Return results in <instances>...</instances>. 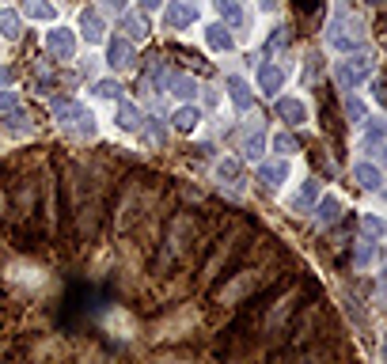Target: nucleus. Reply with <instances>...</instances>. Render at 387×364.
<instances>
[{"mask_svg":"<svg viewBox=\"0 0 387 364\" xmlns=\"http://www.w3.org/2000/svg\"><path fill=\"white\" fill-rule=\"evenodd\" d=\"M38 197H42V182H35L31 175L12 182V213L23 220V228H31L38 220Z\"/></svg>","mask_w":387,"mask_h":364,"instance_id":"nucleus-4","label":"nucleus"},{"mask_svg":"<svg viewBox=\"0 0 387 364\" xmlns=\"http://www.w3.org/2000/svg\"><path fill=\"white\" fill-rule=\"evenodd\" d=\"M95 95L99 99H121V84L118 80H99L95 84Z\"/></svg>","mask_w":387,"mask_h":364,"instance_id":"nucleus-32","label":"nucleus"},{"mask_svg":"<svg viewBox=\"0 0 387 364\" xmlns=\"http://www.w3.org/2000/svg\"><path fill=\"white\" fill-rule=\"evenodd\" d=\"M315 197H319V182H304V190L293 197V209H296V213H304V209L312 205Z\"/></svg>","mask_w":387,"mask_h":364,"instance_id":"nucleus-26","label":"nucleus"},{"mask_svg":"<svg viewBox=\"0 0 387 364\" xmlns=\"http://www.w3.org/2000/svg\"><path fill=\"white\" fill-rule=\"evenodd\" d=\"M361 126L369 129V137H364V140H369V148H372V152H380V148H383V121H380V118H372V121H361Z\"/></svg>","mask_w":387,"mask_h":364,"instance_id":"nucleus-25","label":"nucleus"},{"mask_svg":"<svg viewBox=\"0 0 387 364\" xmlns=\"http://www.w3.org/2000/svg\"><path fill=\"white\" fill-rule=\"evenodd\" d=\"M262 152H266V137L262 133H254L251 140H247V148H243V156H251V160H258Z\"/></svg>","mask_w":387,"mask_h":364,"instance_id":"nucleus-33","label":"nucleus"},{"mask_svg":"<svg viewBox=\"0 0 387 364\" xmlns=\"http://www.w3.org/2000/svg\"><path fill=\"white\" fill-rule=\"evenodd\" d=\"M285 42H289V31H285V27H278V31H273V35H270V42H266V57H270L273 50H281Z\"/></svg>","mask_w":387,"mask_h":364,"instance_id":"nucleus-35","label":"nucleus"},{"mask_svg":"<svg viewBox=\"0 0 387 364\" xmlns=\"http://www.w3.org/2000/svg\"><path fill=\"white\" fill-rule=\"evenodd\" d=\"M364 42V23L353 16H338L330 23V35H327V46L338 50V53H357V46Z\"/></svg>","mask_w":387,"mask_h":364,"instance_id":"nucleus-5","label":"nucleus"},{"mask_svg":"<svg viewBox=\"0 0 387 364\" xmlns=\"http://www.w3.org/2000/svg\"><path fill=\"white\" fill-rule=\"evenodd\" d=\"M369 76H372V57H357V53H353L349 61L338 65V84L349 87V92H353V87H361Z\"/></svg>","mask_w":387,"mask_h":364,"instance_id":"nucleus-8","label":"nucleus"},{"mask_svg":"<svg viewBox=\"0 0 387 364\" xmlns=\"http://www.w3.org/2000/svg\"><path fill=\"white\" fill-rule=\"evenodd\" d=\"M19 31H23V19H19V12L4 8V12H0V35H4V38H19Z\"/></svg>","mask_w":387,"mask_h":364,"instance_id":"nucleus-23","label":"nucleus"},{"mask_svg":"<svg viewBox=\"0 0 387 364\" xmlns=\"http://www.w3.org/2000/svg\"><path fill=\"white\" fill-rule=\"evenodd\" d=\"M114 121H118L121 129H129V133H133V129L141 126V110H137L133 103H121V106H118V118H114Z\"/></svg>","mask_w":387,"mask_h":364,"instance_id":"nucleus-24","label":"nucleus"},{"mask_svg":"<svg viewBox=\"0 0 387 364\" xmlns=\"http://www.w3.org/2000/svg\"><path fill=\"white\" fill-rule=\"evenodd\" d=\"M163 87H168L171 95H179V99H190L197 92V84L190 80V76H179V72H171L168 80H163Z\"/></svg>","mask_w":387,"mask_h":364,"instance_id":"nucleus-21","label":"nucleus"},{"mask_svg":"<svg viewBox=\"0 0 387 364\" xmlns=\"http://www.w3.org/2000/svg\"><path fill=\"white\" fill-rule=\"evenodd\" d=\"M338 216H342V202H338V197H319V202H315V220H319V224H338Z\"/></svg>","mask_w":387,"mask_h":364,"instance_id":"nucleus-16","label":"nucleus"},{"mask_svg":"<svg viewBox=\"0 0 387 364\" xmlns=\"http://www.w3.org/2000/svg\"><path fill=\"white\" fill-rule=\"evenodd\" d=\"M19 12H23L27 19H53V4L50 0H23Z\"/></svg>","mask_w":387,"mask_h":364,"instance_id":"nucleus-22","label":"nucleus"},{"mask_svg":"<svg viewBox=\"0 0 387 364\" xmlns=\"http://www.w3.org/2000/svg\"><path fill=\"white\" fill-rule=\"evenodd\" d=\"M281 84H285V72L278 69V65H262V69H258V87H262V92H266V95H273V92H281Z\"/></svg>","mask_w":387,"mask_h":364,"instance_id":"nucleus-17","label":"nucleus"},{"mask_svg":"<svg viewBox=\"0 0 387 364\" xmlns=\"http://www.w3.org/2000/svg\"><path fill=\"white\" fill-rule=\"evenodd\" d=\"M353 179H357V186L361 190H369V194H376L383 186V175H380L376 163H357V167H353Z\"/></svg>","mask_w":387,"mask_h":364,"instance_id":"nucleus-14","label":"nucleus"},{"mask_svg":"<svg viewBox=\"0 0 387 364\" xmlns=\"http://www.w3.org/2000/svg\"><path fill=\"white\" fill-rule=\"evenodd\" d=\"M369 4H372V8H383V0H369Z\"/></svg>","mask_w":387,"mask_h":364,"instance_id":"nucleus-45","label":"nucleus"},{"mask_svg":"<svg viewBox=\"0 0 387 364\" xmlns=\"http://www.w3.org/2000/svg\"><path fill=\"white\" fill-rule=\"evenodd\" d=\"M19 129H23V133H27V129H31V121H27V114H16V118H12V133H19Z\"/></svg>","mask_w":387,"mask_h":364,"instance_id":"nucleus-39","label":"nucleus"},{"mask_svg":"<svg viewBox=\"0 0 387 364\" xmlns=\"http://www.w3.org/2000/svg\"><path fill=\"white\" fill-rule=\"evenodd\" d=\"M372 99H376V103H383V99H387V92H383V80H372Z\"/></svg>","mask_w":387,"mask_h":364,"instance_id":"nucleus-40","label":"nucleus"},{"mask_svg":"<svg viewBox=\"0 0 387 364\" xmlns=\"http://www.w3.org/2000/svg\"><path fill=\"white\" fill-rule=\"evenodd\" d=\"M342 110H346V118L353 121V126H361V121H364V103H361L357 95H349L346 103H342Z\"/></svg>","mask_w":387,"mask_h":364,"instance_id":"nucleus-28","label":"nucleus"},{"mask_svg":"<svg viewBox=\"0 0 387 364\" xmlns=\"http://www.w3.org/2000/svg\"><path fill=\"white\" fill-rule=\"evenodd\" d=\"M121 27L129 31V38H148V19L145 16H126L121 19Z\"/></svg>","mask_w":387,"mask_h":364,"instance_id":"nucleus-27","label":"nucleus"},{"mask_svg":"<svg viewBox=\"0 0 387 364\" xmlns=\"http://www.w3.org/2000/svg\"><path fill=\"white\" fill-rule=\"evenodd\" d=\"M217 175L224 182H239V175H243V167H239V160H220V167H217Z\"/></svg>","mask_w":387,"mask_h":364,"instance_id":"nucleus-29","label":"nucleus"},{"mask_svg":"<svg viewBox=\"0 0 387 364\" xmlns=\"http://www.w3.org/2000/svg\"><path fill=\"white\" fill-rule=\"evenodd\" d=\"M273 110H278V118L289 121V126H304L307 121V106L300 103V99H278V106Z\"/></svg>","mask_w":387,"mask_h":364,"instance_id":"nucleus-13","label":"nucleus"},{"mask_svg":"<svg viewBox=\"0 0 387 364\" xmlns=\"http://www.w3.org/2000/svg\"><path fill=\"white\" fill-rule=\"evenodd\" d=\"M361 228H364V236H369L372 243H376V239H383V220H380V216H364V220H361Z\"/></svg>","mask_w":387,"mask_h":364,"instance_id":"nucleus-31","label":"nucleus"},{"mask_svg":"<svg viewBox=\"0 0 387 364\" xmlns=\"http://www.w3.org/2000/svg\"><path fill=\"white\" fill-rule=\"evenodd\" d=\"M141 213H145V186L129 182L126 190H121V197H118V209H114V224H118V231H129Z\"/></svg>","mask_w":387,"mask_h":364,"instance_id":"nucleus-6","label":"nucleus"},{"mask_svg":"<svg viewBox=\"0 0 387 364\" xmlns=\"http://www.w3.org/2000/svg\"><path fill=\"white\" fill-rule=\"evenodd\" d=\"M80 31H84L87 42H103V19H99L92 8H84L80 12Z\"/></svg>","mask_w":387,"mask_h":364,"instance_id":"nucleus-20","label":"nucleus"},{"mask_svg":"<svg viewBox=\"0 0 387 364\" xmlns=\"http://www.w3.org/2000/svg\"><path fill=\"white\" fill-rule=\"evenodd\" d=\"M217 8H220V16H224L228 19V23H243V12H239V4H236V0H217Z\"/></svg>","mask_w":387,"mask_h":364,"instance_id":"nucleus-30","label":"nucleus"},{"mask_svg":"<svg viewBox=\"0 0 387 364\" xmlns=\"http://www.w3.org/2000/svg\"><path fill=\"white\" fill-rule=\"evenodd\" d=\"M50 106H53V118H58L65 129H72V133H80V137H95V114L84 103H76V99H53Z\"/></svg>","mask_w":387,"mask_h":364,"instance_id":"nucleus-3","label":"nucleus"},{"mask_svg":"<svg viewBox=\"0 0 387 364\" xmlns=\"http://www.w3.org/2000/svg\"><path fill=\"white\" fill-rule=\"evenodd\" d=\"M243 247H247V228H228L224 236L217 239V247L205 255L197 281L209 285V281H217L220 273H228V270H231V258H239V255H243Z\"/></svg>","mask_w":387,"mask_h":364,"instance_id":"nucleus-2","label":"nucleus"},{"mask_svg":"<svg viewBox=\"0 0 387 364\" xmlns=\"http://www.w3.org/2000/svg\"><path fill=\"white\" fill-rule=\"evenodd\" d=\"M107 65L110 69H129L133 65V46H129V38H114L107 46Z\"/></svg>","mask_w":387,"mask_h":364,"instance_id":"nucleus-12","label":"nucleus"},{"mask_svg":"<svg viewBox=\"0 0 387 364\" xmlns=\"http://www.w3.org/2000/svg\"><path fill=\"white\" fill-rule=\"evenodd\" d=\"M205 46L217 50V53H228V50H236V38H231V31L224 23H209L205 27Z\"/></svg>","mask_w":387,"mask_h":364,"instance_id":"nucleus-11","label":"nucleus"},{"mask_svg":"<svg viewBox=\"0 0 387 364\" xmlns=\"http://www.w3.org/2000/svg\"><path fill=\"white\" fill-rule=\"evenodd\" d=\"M228 99H231V106H236L239 114H243V110H251V103H254V99H251V87L243 84L239 76H231V80H228Z\"/></svg>","mask_w":387,"mask_h":364,"instance_id":"nucleus-18","label":"nucleus"},{"mask_svg":"<svg viewBox=\"0 0 387 364\" xmlns=\"http://www.w3.org/2000/svg\"><path fill=\"white\" fill-rule=\"evenodd\" d=\"M285 179H289V163H281V160L262 163V167H258V182H262V186H270V190H278Z\"/></svg>","mask_w":387,"mask_h":364,"instance_id":"nucleus-15","label":"nucleus"},{"mask_svg":"<svg viewBox=\"0 0 387 364\" xmlns=\"http://www.w3.org/2000/svg\"><path fill=\"white\" fill-rule=\"evenodd\" d=\"M273 148H278V152H285V156H289V152L296 148V137H293V133H278V137H273Z\"/></svg>","mask_w":387,"mask_h":364,"instance_id":"nucleus-36","label":"nucleus"},{"mask_svg":"<svg viewBox=\"0 0 387 364\" xmlns=\"http://www.w3.org/2000/svg\"><path fill=\"white\" fill-rule=\"evenodd\" d=\"M12 76H16V72L8 69V65H0V84H12Z\"/></svg>","mask_w":387,"mask_h":364,"instance_id":"nucleus-41","label":"nucleus"},{"mask_svg":"<svg viewBox=\"0 0 387 364\" xmlns=\"http://www.w3.org/2000/svg\"><path fill=\"white\" fill-rule=\"evenodd\" d=\"M197 19V8L194 4H182V0H175V4L163 12V27L168 31H186Z\"/></svg>","mask_w":387,"mask_h":364,"instance_id":"nucleus-10","label":"nucleus"},{"mask_svg":"<svg viewBox=\"0 0 387 364\" xmlns=\"http://www.w3.org/2000/svg\"><path fill=\"white\" fill-rule=\"evenodd\" d=\"M19 106V95L16 92H0V114H8V110Z\"/></svg>","mask_w":387,"mask_h":364,"instance_id":"nucleus-37","label":"nucleus"},{"mask_svg":"<svg viewBox=\"0 0 387 364\" xmlns=\"http://www.w3.org/2000/svg\"><path fill=\"white\" fill-rule=\"evenodd\" d=\"M258 8H262V12H273V8H278V0H258Z\"/></svg>","mask_w":387,"mask_h":364,"instance_id":"nucleus-42","label":"nucleus"},{"mask_svg":"<svg viewBox=\"0 0 387 364\" xmlns=\"http://www.w3.org/2000/svg\"><path fill=\"white\" fill-rule=\"evenodd\" d=\"M300 296H304V289H300V285H293V289L285 292L278 304H270L266 307V319H262V334H266V330H281L285 323H289V319L300 311Z\"/></svg>","mask_w":387,"mask_h":364,"instance_id":"nucleus-7","label":"nucleus"},{"mask_svg":"<svg viewBox=\"0 0 387 364\" xmlns=\"http://www.w3.org/2000/svg\"><path fill=\"white\" fill-rule=\"evenodd\" d=\"M190 243H197V216L194 213H175V220L163 228V239H160L156 273H168L171 266H179V258L186 255Z\"/></svg>","mask_w":387,"mask_h":364,"instance_id":"nucleus-1","label":"nucleus"},{"mask_svg":"<svg viewBox=\"0 0 387 364\" xmlns=\"http://www.w3.org/2000/svg\"><path fill=\"white\" fill-rule=\"evenodd\" d=\"M323 4H327V0H293V8H296L300 16H315Z\"/></svg>","mask_w":387,"mask_h":364,"instance_id":"nucleus-34","label":"nucleus"},{"mask_svg":"<svg viewBox=\"0 0 387 364\" xmlns=\"http://www.w3.org/2000/svg\"><path fill=\"white\" fill-rule=\"evenodd\" d=\"M46 46H50V53L58 61H69L72 53H76V35H72L69 27H53L50 35H46Z\"/></svg>","mask_w":387,"mask_h":364,"instance_id":"nucleus-9","label":"nucleus"},{"mask_svg":"<svg viewBox=\"0 0 387 364\" xmlns=\"http://www.w3.org/2000/svg\"><path fill=\"white\" fill-rule=\"evenodd\" d=\"M312 163H315V167H319V171H327V175H334V163H330V160L323 156V152H315V156H312Z\"/></svg>","mask_w":387,"mask_h":364,"instance_id":"nucleus-38","label":"nucleus"},{"mask_svg":"<svg viewBox=\"0 0 387 364\" xmlns=\"http://www.w3.org/2000/svg\"><path fill=\"white\" fill-rule=\"evenodd\" d=\"M163 0H141V8H145V12H152V8H160Z\"/></svg>","mask_w":387,"mask_h":364,"instance_id":"nucleus-43","label":"nucleus"},{"mask_svg":"<svg viewBox=\"0 0 387 364\" xmlns=\"http://www.w3.org/2000/svg\"><path fill=\"white\" fill-rule=\"evenodd\" d=\"M110 8H114V12H121V8H126V0H107Z\"/></svg>","mask_w":387,"mask_h":364,"instance_id":"nucleus-44","label":"nucleus"},{"mask_svg":"<svg viewBox=\"0 0 387 364\" xmlns=\"http://www.w3.org/2000/svg\"><path fill=\"white\" fill-rule=\"evenodd\" d=\"M197 121H202V114H197L194 106H182V110H175L171 126H175V133H194V129H197Z\"/></svg>","mask_w":387,"mask_h":364,"instance_id":"nucleus-19","label":"nucleus"}]
</instances>
